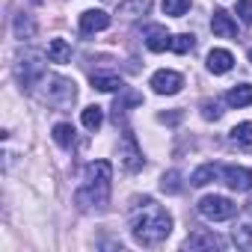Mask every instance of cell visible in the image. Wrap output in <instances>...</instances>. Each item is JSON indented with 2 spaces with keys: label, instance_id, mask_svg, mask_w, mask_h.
<instances>
[{
  "label": "cell",
  "instance_id": "6da1fadb",
  "mask_svg": "<svg viewBox=\"0 0 252 252\" xmlns=\"http://www.w3.org/2000/svg\"><path fill=\"white\" fill-rule=\"evenodd\" d=\"M172 231V217L155 199H137L131 211V234L140 246H160Z\"/></svg>",
  "mask_w": 252,
  "mask_h": 252
},
{
  "label": "cell",
  "instance_id": "7a4b0ae2",
  "mask_svg": "<svg viewBox=\"0 0 252 252\" xmlns=\"http://www.w3.org/2000/svg\"><path fill=\"white\" fill-rule=\"evenodd\" d=\"M110 178H113V166L107 160H92L83 169V184L74 193V205L80 211H101L110 199Z\"/></svg>",
  "mask_w": 252,
  "mask_h": 252
},
{
  "label": "cell",
  "instance_id": "3957f363",
  "mask_svg": "<svg viewBox=\"0 0 252 252\" xmlns=\"http://www.w3.org/2000/svg\"><path fill=\"white\" fill-rule=\"evenodd\" d=\"M199 214L211 222H222V220H231L237 214V205L225 196H205L199 202Z\"/></svg>",
  "mask_w": 252,
  "mask_h": 252
},
{
  "label": "cell",
  "instance_id": "277c9868",
  "mask_svg": "<svg viewBox=\"0 0 252 252\" xmlns=\"http://www.w3.org/2000/svg\"><path fill=\"white\" fill-rule=\"evenodd\" d=\"M119 158H122V166L128 169V172H140V169H143V152L137 149V140H134V134H128V131H125V137H122Z\"/></svg>",
  "mask_w": 252,
  "mask_h": 252
},
{
  "label": "cell",
  "instance_id": "5b68a950",
  "mask_svg": "<svg viewBox=\"0 0 252 252\" xmlns=\"http://www.w3.org/2000/svg\"><path fill=\"white\" fill-rule=\"evenodd\" d=\"M181 86H184V77H181L178 71L160 68V71L152 74V89H155L158 95H175V92H181Z\"/></svg>",
  "mask_w": 252,
  "mask_h": 252
},
{
  "label": "cell",
  "instance_id": "8992f818",
  "mask_svg": "<svg viewBox=\"0 0 252 252\" xmlns=\"http://www.w3.org/2000/svg\"><path fill=\"white\" fill-rule=\"evenodd\" d=\"M54 86L48 89V101L57 104V107H68L74 98H77V89H74V80H65V77H51Z\"/></svg>",
  "mask_w": 252,
  "mask_h": 252
},
{
  "label": "cell",
  "instance_id": "52a82bcc",
  "mask_svg": "<svg viewBox=\"0 0 252 252\" xmlns=\"http://www.w3.org/2000/svg\"><path fill=\"white\" fill-rule=\"evenodd\" d=\"M39 60H42L39 54H27V57H21L18 74H21V83H24L27 89H33V86H36V80H42V77H45V68H42V63H39Z\"/></svg>",
  "mask_w": 252,
  "mask_h": 252
},
{
  "label": "cell",
  "instance_id": "ba28073f",
  "mask_svg": "<svg viewBox=\"0 0 252 252\" xmlns=\"http://www.w3.org/2000/svg\"><path fill=\"white\" fill-rule=\"evenodd\" d=\"M222 178H225V184H228L231 190H237V193H249V190H252V172L243 169V166H225V169H222Z\"/></svg>",
  "mask_w": 252,
  "mask_h": 252
},
{
  "label": "cell",
  "instance_id": "9c48e42d",
  "mask_svg": "<svg viewBox=\"0 0 252 252\" xmlns=\"http://www.w3.org/2000/svg\"><path fill=\"white\" fill-rule=\"evenodd\" d=\"M107 27H110V15L101 12V9H86V12L80 15V33H83V36H92V33L107 30Z\"/></svg>",
  "mask_w": 252,
  "mask_h": 252
},
{
  "label": "cell",
  "instance_id": "30bf717a",
  "mask_svg": "<svg viewBox=\"0 0 252 252\" xmlns=\"http://www.w3.org/2000/svg\"><path fill=\"white\" fill-rule=\"evenodd\" d=\"M184 246H187V249H222V246H225V240H222V237H217V234H211V231L196 228L193 234H187Z\"/></svg>",
  "mask_w": 252,
  "mask_h": 252
},
{
  "label": "cell",
  "instance_id": "8fae6325",
  "mask_svg": "<svg viewBox=\"0 0 252 252\" xmlns=\"http://www.w3.org/2000/svg\"><path fill=\"white\" fill-rule=\"evenodd\" d=\"M211 30H214V36H220V39H234V36H237V24H234L231 15L222 12V9L214 12V18H211Z\"/></svg>",
  "mask_w": 252,
  "mask_h": 252
},
{
  "label": "cell",
  "instance_id": "7c38bea8",
  "mask_svg": "<svg viewBox=\"0 0 252 252\" xmlns=\"http://www.w3.org/2000/svg\"><path fill=\"white\" fill-rule=\"evenodd\" d=\"M169 45H172V36L166 33V27H160V24H152V27L146 30V48H149V51L160 54V51H166Z\"/></svg>",
  "mask_w": 252,
  "mask_h": 252
},
{
  "label": "cell",
  "instance_id": "4fadbf2b",
  "mask_svg": "<svg viewBox=\"0 0 252 252\" xmlns=\"http://www.w3.org/2000/svg\"><path fill=\"white\" fill-rule=\"evenodd\" d=\"M231 65H234V57H231L228 51L214 48V51L208 54V71H214V74H225V71H231Z\"/></svg>",
  "mask_w": 252,
  "mask_h": 252
},
{
  "label": "cell",
  "instance_id": "5bb4252c",
  "mask_svg": "<svg viewBox=\"0 0 252 252\" xmlns=\"http://www.w3.org/2000/svg\"><path fill=\"white\" fill-rule=\"evenodd\" d=\"M231 143L243 152H252V122H240L231 128Z\"/></svg>",
  "mask_w": 252,
  "mask_h": 252
},
{
  "label": "cell",
  "instance_id": "9a60e30c",
  "mask_svg": "<svg viewBox=\"0 0 252 252\" xmlns=\"http://www.w3.org/2000/svg\"><path fill=\"white\" fill-rule=\"evenodd\" d=\"M225 101H228V107H246V104H252V83H240V86L228 89Z\"/></svg>",
  "mask_w": 252,
  "mask_h": 252
},
{
  "label": "cell",
  "instance_id": "2e32d148",
  "mask_svg": "<svg viewBox=\"0 0 252 252\" xmlns=\"http://www.w3.org/2000/svg\"><path fill=\"white\" fill-rule=\"evenodd\" d=\"M48 60L51 63H68L71 60V45L65 39H51L48 45Z\"/></svg>",
  "mask_w": 252,
  "mask_h": 252
},
{
  "label": "cell",
  "instance_id": "e0dca14e",
  "mask_svg": "<svg viewBox=\"0 0 252 252\" xmlns=\"http://www.w3.org/2000/svg\"><path fill=\"white\" fill-rule=\"evenodd\" d=\"M220 172H222V169H220L217 163H205V166H199V169L193 172V178H190V181H193V187H205V184H211Z\"/></svg>",
  "mask_w": 252,
  "mask_h": 252
},
{
  "label": "cell",
  "instance_id": "ac0fdd59",
  "mask_svg": "<svg viewBox=\"0 0 252 252\" xmlns=\"http://www.w3.org/2000/svg\"><path fill=\"white\" fill-rule=\"evenodd\" d=\"M54 143L63 146V149H71V146H74V128H71L68 122L54 125Z\"/></svg>",
  "mask_w": 252,
  "mask_h": 252
},
{
  "label": "cell",
  "instance_id": "d6986e66",
  "mask_svg": "<svg viewBox=\"0 0 252 252\" xmlns=\"http://www.w3.org/2000/svg\"><path fill=\"white\" fill-rule=\"evenodd\" d=\"M83 128H89V131H98L101 125H104V110L98 107V104H92V107H86L83 110Z\"/></svg>",
  "mask_w": 252,
  "mask_h": 252
},
{
  "label": "cell",
  "instance_id": "ffe728a7",
  "mask_svg": "<svg viewBox=\"0 0 252 252\" xmlns=\"http://www.w3.org/2000/svg\"><path fill=\"white\" fill-rule=\"evenodd\" d=\"M92 86L101 89V92H116V89H122L125 83H122V77H116V74H92Z\"/></svg>",
  "mask_w": 252,
  "mask_h": 252
},
{
  "label": "cell",
  "instance_id": "44dd1931",
  "mask_svg": "<svg viewBox=\"0 0 252 252\" xmlns=\"http://www.w3.org/2000/svg\"><path fill=\"white\" fill-rule=\"evenodd\" d=\"M146 9H149V0H125V3H119V15H125V18L146 15Z\"/></svg>",
  "mask_w": 252,
  "mask_h": 252
},
{
  "label": "cell",
  "instance_id": "7402d4cb",
  "mask_svg": "<svg viewBox=\"0 0 252 252\" xmlns=\"http://www.w3.org/2000/svg\"><path fill=\"white\" fill-rule=\"evenodd\" d=\"M234 243L240 249H252V220H246L234 228Z\"/></svg>",
  "mask_w": 252,
  "mask_h": 252
},
{
  "label": "cell",
  "instance_id": "603a6c76",
  "mask_svg": "<svg viewBox=\"0 0 252 252\" xmlns=\"http://www.w3.org/2000/svg\"><path fill=\"white\" fill-rule=\"evenodd\" d=\"M193 48H196V39H193L190 33H178V36H172L169 51H175V54H190Z\"/></svg>",
  "mask_w": 252,
  "mask_h": 252
},
{
  "label": "cell",
  "instance_id": "cb8c5ba5",
  "mask_svg": "<svg viewBox=\"0 0 252 252\" xmlns=\"http://www.w3.org/2000/svg\"><path fill=\"white\" fill-rule=\"evenodd\" d=\"M160 190L163 193H169V196H175V193H181V175L172 169V172H166L163 178H160Z\"/></svg>",
  "mask_w": 252,
  "mask_h": 252
},
{
  "label": "cell",
  "instance_id": "d4e9b609",
  "mask_svg": "<svg viewBox=\"0 0 252 252\" xmlns=\"http://www.w3.org/2000/svg\"><path fill=\"white\" fill-rule=\"evenodd\" d=\"M187 9H190V0H163V12L172 18H181Z\"/></svg>",
  "mask_w": 252,
  "mask_h": 252
},
{
  "label": "cell",
  "instance_id": "484cf974",
  "mask_svg": "<svg viewBox=\"0 0 252 252\" xmlns=\"http://www.w3.org/2000/svg\"><path fill=\"white\" fill-rule=\"evenodd\" d=\"M15 33H18V39H30V36H33V21H30L27 15H21V18L15 21Z\"/></svg>",
  "mask_w": 252,
  "mask_h": 252
},
{
  "label": "cell",
  "instance_id": "4316f807",
  "mask_svg": "<svg viewBox=\"0 0 252 252\" xmlns=\"http://www.w3.org/2000/svg\"><path fill=\"white\" fill-rule=\"evenodd\" d=\"M237 15L243 24H252V0H240L237 3Z\"/></svg>",
  "mask_w": 252,
  "mask_h": 252
},
{
  "label": "cell",
  "instance_id": "83f0119b",
  "mask_svg": "<svg viewBox=\"0 0 252 252\" xmlns=\"http://www.w3.org/2000/svg\"><path fill=\"white\" fill-rule=\"evenodd\" d=\"M202 116H205V119H220L222 110H220L217 101H205V104H202Z\"/></svg>",
  "mask_w": 252,
  "mask_h": 252
},
{
  "label": "cell",
  "instance_id": "f1b7e54d",
  "mask_svg": "<svg viewBox=\"0 0 252 252\" xmlns=\"http://www.w3.org/2000/svg\"><path fill=\"white\" fill-rule=\"evenodd\" d=\"M181 119V113H169V116H160V122H178Z\"/></svg>",
  "mask_w": 252,
  "mask_h": 252
},
{
  "label": "cell",
  "instance_id": "f546056e",
  "mask_svg": "<svg viewBox=\"0 0 252 252\" xmlns=\"http://www.w3.org/2000/svg\"><path fill=\"white\" fill-rule=\"evenodd\" d=\"M249 63H252V48H249Z\"/></svg>",
  "mask_w": 252,
  "mask_h": 252
}]
</instances>
